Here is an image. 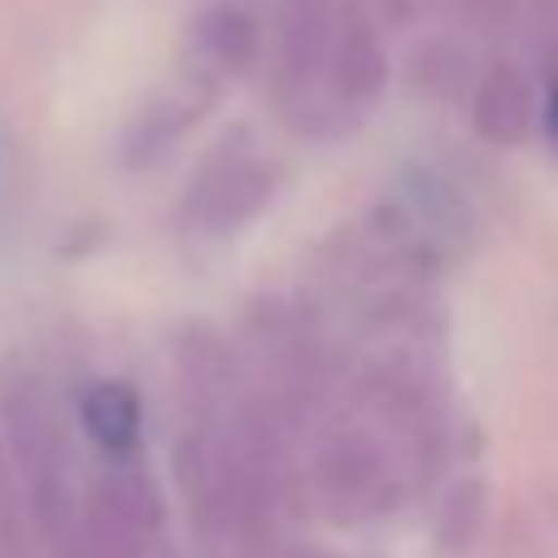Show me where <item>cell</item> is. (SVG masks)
Here are the masks:
<instances>
[{
  "label": "cell",
  "mask_w": 558,
  "mask_h": 558,
  "mask_svg": "<svg viewBox=\"0 0 558 558\" xmlns=\"http://www.w3.org/2000/svg\"><path fill=\"white\" fill-rule=\"evenodd\" d=\"M59 558H147V500L128 481H104L78 505V530Z\"/></svg>",
  "instance_id": "6da1fadb"
},
{
  "label": "cell",
  "mask_w": 558,
  "mask_h": 558,
  "mask_svg": "<svg viewBox=\"0 0 558 558\" xmlns=\"http://www.w3.org/2000/svg\"><path fill=\"white\" fill-rule=\"evenodd\" d=\"M78 422H84L88 441L98 446L113 461H128L143 441V407H137V392L123 383H94L78 402Z\"/></svg>",
  "instance_id": "7a4b0ae2"
},
{
  "label": "cell",
  "mask_w": 558,
  "mask_h": 558,
  "mask_svg": "<svg viewBox=\"0 0 558 558\" xmlns=\"http://www.w3.org/2000/svg\"><path fill=\"white\" fill-rule=\"evenodd\" d=\"M549 133L558 137V78H554V98H549Z\"/></svg>",
  "instance_id": "3957f363"
}]
</instances>
